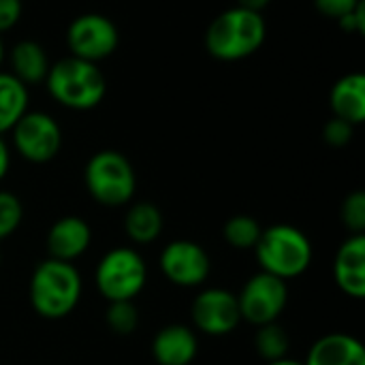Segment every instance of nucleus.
<instances>
[{"instance_id": "f257e3e1", "label": "nucleus", "mask_w": 365, "mask_h": 365, "mask_svg": "<svg viewBox=\"0 0 365 365\" xmlns=\"http://www.w3.org/2000/svg\"><path fill=\"white\" fill-rule=\"evenodd\" d=\"M83 295V278L75 263L58 259L41 261L30 276L28 297L34 314L45 321H60L75 312Z\"/></svg>"}, {"instance_id": "f03ea898", "label": "nucleus", "mask_w": 365, "mask_h": 365, "mask_svg": "<svg viewBox=\"0 0 365 365\" xmlns=\"http://www.w3.org/2000/svg\"><path fill=\"white\" fill-rule=\"evenodd\" d=\"M267 38L263 13L231 6L216 15L205 30V49L220 62H240L257 53Z\"/></svg>"}, {"instance_id": "7ed1b4c3", "label": "nucleus", "mask_w": 365, "mask_h": 365, "mask_svg": "<svg viewBox=\"0 0 365 365\" xmlns=\"http://www.w3.org/2000/svg\"><path fill=\"white\" fill-rule=\"evenodd\" d=\"M45 88L58 105L71 111H90L103 103L107 94V79L98 64L66 56L51 62Z\"/></svg>"}, {"instance_id": "20e7f679", "label": "nucleus", "mask_w": 365, "mask_h": 365, "mask_svg": "<svg viewBox=\"0 0 365 365\" xmlns=\"http://www.w3.org/2000/svg\"><path fill=\"white\" fill-rule=\"evenodd\" d=\"M255 257L261 272L272 274L280 280H293L304 276L314 259V248L310 237L295 225H272L263 229Z\"/></svg>"}, {"instance_id": "39448f33", "label": "nucleus", "mask_w": 365, "mask_h": 365, "mask_svg": "<svg viewBox=\"0 0 365 365\" xmlns=\"http://www.w3.org/2000/svg\"><path fill=\"white\" fill-rule=\"evenodd\" d=\"M83 186L98 205L124 207L137 192V173L122 152L101 150L83 167Z\"/></svg>"}, {"instance_id": "423d86ee", "label": "nucleus", "mask_w": 365, "mask_h": 365, "mask_svg": "<svg viewBox=\"0 0 365 365\" xmlns=\"http://www.w3.org/2000/svg\"><path fill=\"white\" fill-rule=\"evenodd\" d=\"M94 284L105 302H135L148 284V263L130 246L111 248L96 265Z\"/></svg>"}, {"instance_id": "0eeeda50", "label": "nucleus", "mask_w": 365, "mask_h": 365, "mask_svg": "<svg viewBox=\"0 0 365 365\" xmlns=\"http://www.w3.org/2000/svg\"><path fill=\"white\" fill-rule=\"evenodd\" d=\"M9 133L13 150L32 165H47L62 150V128L45 111L28 109Z\"/></svg>"}, {"instance_id": "6e6552de", "label": "nucleus", "mask_w": 365, "mask_h": 365, "mask_svg": "<svg viewBox=\"0 0 365 365\" xmlns=\"http://www.w3.org/2000/svg\"><path fill=\"white\" fill-rule=\"evenodd\" d=\"M235 295H237L242 321L255 327L278 323V319L282 317L289 304L287 282L265 272H257L255 276H250L242 287V291Z\"/></svg>"}, {"instance_id": "1a4fd4ad", "label": "nucleus", "mask_w": 365, "mask_h": 365, "mask_svg": "<svg viewBox=\"0 0 365 365\" xmlns=\"http://www.w3.org/2000/svg\"><path fill=\"white\" fill-rule=\"evenodd\" d=\"M120 45L118 26L103 13H83L66 28V47L71 56L98 64L115 53Z\"/></svg>"}, {"instance_id": "9d476101", "label": "nucleus", "mask_w": 365, "mask_h": 365, "mask_svg": "<svg viewBox=\"0 0 365 365\" xmlns=\"http://www.w3.org/2000/svg\"><path fill=\"white\" fill-rule=\"evenodd\" d=\"M158 265L163 276L180 289H199L212 274L210 252L192 240L169 242L158 255Z\"/></svg>"}, {"instance_id": "9b49d317", "label": "nucleus", "mask_w": 365, "mask_h": 365, "mask_svg": "<svg viewBox=\"0 0 365 365\" xmlns=\"http://www.w3.org/2000/svg\"><path fill=\"white\" fill-rule=\"evenodd\" d=\"M192 329L203 336L222 338L237 329L242 323L237 295L222 287H207L199 291L190 304Z\"/></svg>"}, {"instance_id": "f8f14e48", "label": "nucleus", "mask_w": 365, "mask_h": 365, "mask_svg": "<svg viewBox=\"0 0 365 365\" xmlns=\"http://www.w3.org/2000/svg\"><path fill=\"white\" fill-rule=\"evenodd\" d=\"M92 244V229L81 216H62L47 231V255L64 263H75L88 252Z\"/></svg>"}, {"instance_id": "ddd939ff", "label": "nucleus", "mask_w": 365, "mask_h": 365, "mask_svg": "<svg viewBox=\"0 0 365 365\" xmlns=\"http://www.w3.org/2000/svg\"><path fill=\"white\" fill-rule=\"evenodd\" d=\"M150 351L158 365H190L199 355V336L190 325L171 323L154 334Z\"/></svg>"}, {"instance_id": "4468645a", "label": "nucleus", "mask_w": 365, "mask_h": 365, "mask_svg": "<svg viewBox=\"0 0 365 365\" xmlns=\"http://www.w3.org/2000/svg\"><path fill=\"white\" fill-rule=\"evenodd\" d=\"M334 280L353 299L365 297V235H349L336 252Z\"/></svg>"}, {"instance_id": "2eb2a0df", "label": "nucleus", "mask_w": 365, "mask_h": 365, "mask_svg": "<svg viewBox=\"0 0 365 365\" xmlns=\"http://www.w3.org/2000/svg\"><path fill=\"white\" fill-rule=\"evenodd\" d=\"M304 365H365V349L351 334H327L310 346Z\"/></svg>"}, {"instance_id": "dca6fc26", "label": "nucleus", "mask_w": 365, "mask_h": 365, "mask_svg": "<svg viewBox=\"0 0 365 365\" xmlns=\"http://www.w3.org/2000/svg\"><path fill=\"white\" fill-rule=\"evenodd\" d=\"M329 107L334 118H340L353 126L364 124L365 120V75L349 73L340 77L329 92Z\"/></svg>"}, {"instance_id": "f3484780", "label": "nucleus", "mask_w": 365, "mask_h": 365, "mask_svg": "<svg viewBox=\"0 0 365 365\" xmlns=\"http://www.w3.org/2000/svg\"><path fill=\"white\" fill-rule=\"evenodd\" d=\"M9 64H11V75L19 79L26 88L28 86H38L45 83V77L49 73V56L45 47L32 38L17 41L11 51H9Z\"/></svg>"}, {"instance_id": "a211bd4d", "label": "nucleus", "mask_w": 365, "mask_h": 365, "mask_svg": "<svg viewBox=\"0 0 365 365\" xmlns=\"http://www.w3.org/2000/svg\"><path fill=\"white\" fill-rule=\"evenodd\" d=\"M165 229V218L158 205L150 201L133 203L124 214V233L137 246L154 244Z\"/></svg>"}, {"instance_id": "6ab92c4d", "label": "nucleus", "mask_w": 365, "mask_h": 365, "mask_svg": "<svg viewBox=\"0 0 365 365\" xmlns=\"http://www.w3.org/2000/svg\"><path fill=\"white\" fill-rule=\"evenodd\" d=\"M28 105H30L28 88L11 73L0 71V135L2 137L28 111Z\"/></svg>"}, {"instance_id": "aec40b11", "label": "nucleus", "mask_w": 365, "mask_h": 365, "mask_svg": "<svg viewBox=\"0 0 365 365\" xmlns=\"http://www.w3.org/2000/svg\"><path fill=\"white\" fill-rule=\"evenodd\" d=\"M261 233H263L261 222L246 214H237V216L229 218L222 227L225 242L235 250H255Z\"/></svg>"}, {"instance_id": "412c9836", "label": "nucleus", "mask_w": 365, "mask_h": 365, "mask_svg": "<svg viewBox=\"0 0 365 365\" xmlns=\"http://www.w3.org/2000/svg\"><path fill=\"white\" fill-rule=\"evenodd\" d=\"M255 349H257V355L267 364V361L289 357L291 340H289V334L284 331V327L280 323H269V325L257 327Z\"/></svg>"}, {"instance_id": "4be33fe9", "label": "nucleus", "mask_w": 365, "mask_h": 365, "mask_svg": "<svg viewBox=\"0 0 365 365\" xmlns=\"http://www.w3.org/2000/svg\"><path fill=\"white\" fill-rule=\"evenodd\" d=\"M105 323L115 336H133L139 327V310L135 302H107Z\"/></svg>"}, {"instance_id": "5701e85b", "label": "nucleus", "mask_w": 365, "mask_h": 365, "mask_svg": "<svg viewBox=\"0 0 365 365\" xmlns=\"http://www.w3.org/2000/svg\"><path fill=\"white\" fill-rule=\"evenodd\" d=\"M24 222V203L11 190H0V242L11 237Z\"/></svg>"}, {"instance_id": "b1692460", "label": "nucleus", "mask_w": 365, "mask_h": 365, "mask_svg": "<svg viewBox=\"0 0 365 365\" xmlns=\"http://www.w3.org/2000/svg\"><path fill=\"white\" fill-rule=\"evenodd\" d=\"M340 220L351 235H365V192L353 190L340 205Z\"/></svg>"}, {"instance_id": "393cba45", "label": "nucleus", "mask_w": 365, "mask_h": 365, "mask_svg": "<svg viewBox=\"0 0 365 365\" xmlns=\"http://www.w3.org/2000/svg\"><path fill=\"white\" fill-rule=\"evenodd\" d=\"M353 137H355V126L340 118H331L323 126V141L331 148H344L353 141Z\"/></svg>"}, {"instance_id": "a878e982", "label": "nucleus", "mask_w": 365, "mask_h": 365, "mask_svg": "<svg viewBox=\"0 0 365 365\" xmlns=\"http://www.w3.org/2000/svg\"><path fill=\"white\" fill-rule=\"evenodd\" d=\"M361 0H314V6L319 9L321 15L329 17V19H340L344 15H349Z\"/></svg>"}, {"instance_id": "bb28decb", "label": "nucleus", "mask_w": 365, "mask_h": 365, "mask_svg": "<svg viewBox=\"0 0 365 365\" xmlns=\"http://www.w3.org/2000/svg\"><path fill=\"white\" fill-rule=\"evenodd\" d=\"M24 2L21 0H0V34L15 28L21 19Z\"/></svg>"}, {"instance_id": "cd10ccee", "label": "nucleus", "mask_w": 365, "mask_h": 365, "mask_svg": "<svg viewBox=\"0 0 365 365\" xmlns=\"http://www.w3.org/2000/svg\"><path fill=\"white\" fill-rule=\"evenodd\" d=\"M340 28L346 32V34H364L365 32V4L364 0L344 17L338 19Z\"/></svg>"}, {"instance_id": "c85d7f7f", "label": "nucleus", "mask_w": 365, "mask_h": 365, "mask_svg": "<svg viewBox=\"0 0 365 365\" xmlns=\"http://www.w3.org/2000/svg\"><path fill=\"white\" fill-rule=\"evenodd\" d=\"M9 169H11V148L4 141V137L0 135V182L6 178Z\"/></svg>"}, {"instance_id": "c756f323", "label": "nucleus", "mask_w": 365, "mask_h": 365, "mask_svg": "<svg viewBox=\"0 0 365 365\" xmlns=\"http://www.w3.org/2000/svg\"><path fill=\"white\" fill-rule=\"evenodd\" d=\"M272 0H237V6H244L248 11H257V13H263V9L269 6Z\"/></svg>"}, {"instance_id": "7c9ffc66", "label": "nucleus", "mask_w": 365, "mask_h": 365, "mask_svg": "<svg viewBox=\"0 0 365 365\" xmlns=\"http://www.w3.org/2000/svg\"><path fill=\"white\" fill-rule=\"evenodd\" d=\"M265 365H304V361H297V359H291V357H282V359H276V361H267Z\"/></svg>"}, {"instance_id": "2f4dec72", "label": "nucleus", "mask_w": 365, "mask_h": 365, "mask_svg": "<svg viewBox=\"0 0 365 365\" xmlns=\"http://www.w3.org/2000/svg\"><path fill=\"white\" fill-rule=\"evenodd\" d=\"M4 56H6V49H4V41H2V34H0V71H2V64H4Z\"/></svg>"}, {"instance_id": "473e14b6", "label": "nucleus", "mask_w": 365, "mask_h": 365, "mask_svg": "<svg viewBox=\"0 0 365 365\" xmlns=\"http://www.w3.org/2000/svg\"><path fill=\"white\" fill-rule=\"evenodd\" d=\"M0 263H2V252H0Z\"/></svg>"}]
</instances>
